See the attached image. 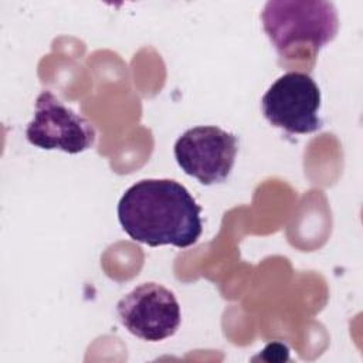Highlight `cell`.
<instances>
[{"label":"cell","instance_id":"2","mask_svg":"<svg viewBox=\"0 0 363 363\" xmlns=\"http://www.w3.org/2000/svg\"><path fill=\"white\" fill-rule=\"evenodd\" d=\"M262 28L279 57L299 45L318 51L337 34L339 18L335 6L322 0H269L261 11Z\"/></svg>","mask_w":363,"mask_h":363},{"label":"cell","instance_id":"5","mask_svg":"<svg viewBox=\"0 0 363 363\" xmlns=\"http://www.w3.org/2000/svg\"><path fill=\"white\" fill-rule=\"evenodd\" d=\"M26 138L35 147L77 155L95 145L96 132L88 119L65 106L52 92L43 91L35 99Z\"/></svg>","mask_w":363,"mask_h":363},{"label":"cell","instance_id":"3","mask_svg":"<svg viewBox=\"0 0 363 363\" xmlns=\"http://www.w3.org/2000/svg\"><path fill=\"white\" fill-rule=\"evenodd\" d=\"M320 91L306 72L291 71L281 75L264 94V118L291 135H306L322 128L319 118Z\"/></svg>","mask_w":363,"mask_h":363},{"label":"cell","instance_id":"6","mask_svg":"<svg viewBox=\"0 0 363 363\" xmlns=\"http://www.w3.org/2000/svg\"><path fill=\"white\" fill-rule=\"evenodd\" d=\"M116 313L129 333L147 342L173 336L182 322L174 294L156 282L140 284L121 298Z\"/></svg>","mask_w":363,"mask_h":363},{"label":"cell","instance_id":"4","mask_svg":"<svg viewBox=\"0 0 363 363\" xmlns=\"http://www.w3.org/2000/svg\"><path fill=\"white\" fill-rule=\"evenodd\" d=\"M238 152V138L218 126H194L183 132L173 147L180 169L204 186L228 179Z\"/></svg>","mask_w":363,"mask_h":363},{"label":"cell","instance_id":"1","mask_svg":"<svg viewBox=\"0 0 363 363\" xmlns=\"http://www.w3.org/2000/svg\"><path fill=\"white\" fill-rule=\"evenodd\" d=\"M123 231L149 247L187 248L203 231L201 207L190 191L170 179H143L132 184L118 203Z\"/></svg>","mask_w":363,"mask_h":363}]
</instances>
